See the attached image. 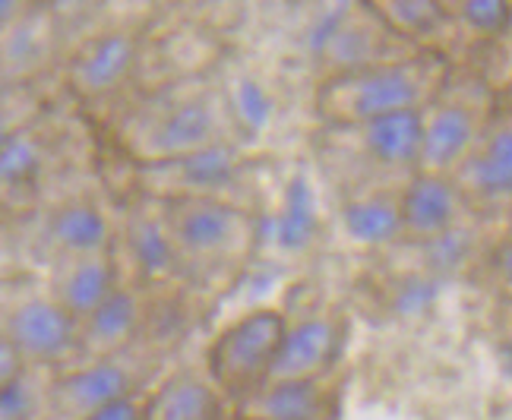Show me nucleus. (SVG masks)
Here are the masks:
<instances>
[{
	"instance_id": "9d476101",
	"label": "nucleus",
	"mask_w": 512,
	"mask_h": 420,
	"mask_svg": "<svg viewBox=\"0 0 512 420\" xmlns=\"http://www.w3.org/2000/svg\"><path fill=\"white\" fill-rule=\"evenodd\" d=\"M136 348L117 357L80 360L73 367L54 370L45 389L42 420H86L98 408L117 402V398L140 392V376L130 364Z\"/></svg>"
},
{
	"instance_id": "2eb2a0df",
	"label": "nucleus",
	"mask_w": 512,
	"mask_h": 420,
	"mask_svg": "<svg viewBox=\"0 0 512 420\" xmlns=\"http://www.w3.org/2000/svg\"><path fill=\"white\" fill-rule=\"evenodd\" d=\"M459 190L443 174H411L399 187L402 247H421L437 234L468 222Z\"/></svg>"
},
{
	"instance_id": "39448f33",
	"label": "nucleus",
	"mask_w": 512,
	"mask_h": 420,
	"mask_svg": "<svg viewBox=\"0 0 512 420\" xmlns=\"http://www.w3.org/2000/svg\"><path fill=\"white\" fill-rule=\"evenodd\" d=\"M500 111V92L490 79L468 67L452 64L440 92L421 111V152L418 171L449 177L478 143Z\"/></svg>"
},
{
	"instance_id": "6ab92c4d",
	"label": "nucleus",
	"mask_w": 512,
	"mask_h": 420,
	"mask_svg": "<svg viewBox=\"0 0 512 420\" xmlns=\"http://www.w3.org/2000/svg\"><path fill=\"white\" fill-rule=\"evenodd\" d=\"M54 149V130L48 127L45 111L13 130L0 146V199H16L42 187Z\"/></svg>"
},
{
	"instance_id": "0eeeda50",
	"label": "nucleus",
	"mask_w": 512,
	"mask_h": 420,
	"mask_svg": "<svg viewBox=\"0 0 512 420\" xmlns=\"http://www.w3.org/2000/svg\"><path fill=\"white\" fill-rule=\"evenodd\" d=\"M133 171L140 196L155 199V203H171V199H225V203H238L231 193L247 177L250 158L238 143H222L184 158H171V162L136 165Z\"/></svg>"
},
{
	"instance_id": "f257e3e1",
	"label": "nucleus",
	"mask_w": 512,
	"mask_h": 420,
	"mask_svg": "<svg viewBox=\"0 0 512 420\" xmlns=\"http://www.w3.org/2000/svg\"><path fill=\"white\" fill-rule=\"evenodd\" d=\"M241 136L244 130L231 111L228 92L203 83L200 76L168 79L130 108L117 127V139L133 168L171 162L222 143L241 146Z\"/></svg>"
},
{
	"instance_id": "9b49d317",
	"label": "nucleus",
	"mask_w": 512,
	"mask_h": 420,
	"mask_svg": "<svg viewBox=\"0 0 512 420\" xmlns=\"http://www.w3.org/2000/svg\"><path fill=\"white\" fill-rule=\"evenodd\" d=\"M471 218H497L512 199V124L500 108L471 152L449 174Z\"/></svg>"
},
{
	"instance_id": "f03ea898",
	"label": "nucleus",
	"mask_w": 512,
	"mask_h": 420,
	"mask_svg": "<svg viewBox=\"0 0 512 420\" xmlns=\"http://www.w3.org/2000/svg\"><path fill=\"white\" fill-rule=\"evenodd\" d=\"M452 57L415 51L354 73L326 76L313 89V111L323 127H354L377 117L424 111L449 76Z\"/></svg>"
},
{
	"instance_id": "412c9836",
	"label": "nucleus",
	"mask_w": 512,
	"mask_h": 420,
	"mask_svg": "<svg viewBox=\"0 0 512 420\" xmlns=\"http://www.w3.org/2000/svg\"><path fill=\"white\" fill-rule=\"evenodd\" d=\"M234 420H323L326 392L323 383H291L269 379L266 386L234 402Z\"/></svg>"
},
{
	"instance_id": "b1692460",
	"label": "nucleus",
	"mask_w": 512,
	"mask_h": 420,
	"mask_svg": "<svg viewBox=\"0 0 512 420\" xmlns=\"http://www.w3.org/2000/svg\"><path fill=\"white\" fill-rule=\"evenodd\" d=\"M421 250V272L433 282H449V278H459L465 269L475 266L478 259V228H471V222H462L456 228H449L437 234L427 244L415 247Z\"/></svg>"
},
{
	"instance_id": "a211bd4d",
	"label": "nucleus",
	"mask_w": 512,
	"mask_h": 420,
	"mask_svg": "<svg viewBox=\"0 0 512 420\" xmlns=\"http://www.w3.org/2000/svg\"><path fill=\"white\" fill-rule=\"evenodd\" d=\"M121 282H124V272H121V263H117V250L57 259L51 269L48 297L70 319L83 323Z\"/></svg>"
},
{
	"instance_id": "dca6fc26",
	"label": "nucleus",
	"mask_w": 512,
	"mask_h": 420,
	"mask_svg": "<svg viewBox=\"0 0 512 420\" xmlns=\"http://www.w3.org/2000/svg\"><path fill=\"white\" fill-rule=\"evenodd\" d=\"M42 244L57 263V259H73V256L111 253L117 244V234L105 206L95 196L80 193L51 206L42 225Z\"/></svg>"
},
{
	"instance_id": "20e7f679",
	"label": "nucleus",
	"mask_w": 512,
	"mask_h": 420,
	"mask_svg": "<svg viewBox=\"0 0 512 420\" xmlns=\"http://www.w3.org/2000/svg\"><path fill=\"white\" fill-rule=\"evenodd\" d=\"M317 146L320 162L332 177L339 180L348 171V196L396 190L418 174L421 111L377 117L354 127H323Z\"/></svg>"
},
{
	"instance_id": "4468645a",
	"label": "nucleus",
	"mask_w": 512,
	"mask_h": 420,
	"mask_svg": "<svg viewBox=\"0 0 512 420\" xmlns=\"http://www.w3.org/2000/svg\"><path fill=\"white\" fill-rule=\"evenodd\" d=\"M345 319L336 313H313L298 323H288L285 338L275 354L269 379H291V383H323L339 364L345 351Z\"/></svg>"
},
{
	"instance_id": "c85d7f7f",
	"label": "nucleus",
	"mask_w": 512,
	"mask_h": 420,
	"mask_svg": "<svg viewBox=\"0 0 512 420\" xmlns=\"http://www.w3.org/2000/svg\"><path fill=\"white\" fill-rule=\"evenodd\" d=\"M23 10H26V4H16V0H0V32H4Z\"/></svg>"
},
{
	"instance_id": "cd10ccee",
	"label": "nucleus",
	"mask_w": 512,
	"mask_h": 420,
	"mask_svg": "<svg viewBox=\"0 0 512 420\" xmlns=\"http://www.w3.org/2000/svg\"><path fill=\"white\" fill-rule=\"evenodd\" d=\"M23 373H26V360L19 357V351L7 342V335L0 332V392L13 386Z\"/></svg>"
},
{
	"instance_id": "393cba45",
	"label": "nucleus",
	"mask_w": 512,
	"mask_h": 420,
	"mask_svg": "<svg viewBox=\"0 0 512 420\" xmlns=\"http://www.w3.org/2000/svg\"><path fill=\"white\" fill-rule=\"evenodd\" d=\"M456 29L475 35V42H500L509 29V4L503 0H465V4H446Z\"/></svg>"
},
{
	"instance_id": "aec40b11",
	"label": "nucleus",
	"mask_w": 512,
	"mask_h": 420,
	"mask_svg": "<svg viewBox=\"0 0 512 420\" xmlns=\"http://www.w3.org/2000/svg\"><path fill=\"white\" fill-rule=\"evenodd\" d=\"M225 398L209 376L181 370L155 386L143 402V420H222Z\"/></svg>"
},
{
	"instance_id": "7ed1b4c3",
	"label": "nucleus",
	"mask_w": 512,
	"mask_h": 420,
	"mask_svg": "<svg viewBox=\"0 0 512 420\" xmlns=\"http://www.w3.org/2000/svg\"><path fill=\"white\" fill-rule=\"evenodd\" d=\"M165 228L184 272V285L234 282L263 240V218L225 199H171L162 203Z\"/></svg>"
},
{
	"instance_id": "f8f14e48",
	"label": "nucleus",
	"mask_w": 512,
	"mask_h": 420,
	"mask_svg": "<svg viewBox=\"0 0 512 420\" xmlns=\"http://www.w3.org/2000/svg\"><path fill=\"white\" fill-rule=\"evenodd\" d=\"M121 272L130 269L124 282L140 285L146 291L184 285V272L177 263V253L171 244V234L165 228L162 203L146 196H136V203L127 206L121 222Z\"/></svg>"
},
{
	"instance_id": "5701e85b",
	"label": "nucleus",
	"mask_w": 512,
	"mask_h": 420,
	"mask_svg": "<svg viewBox=\"0 0 512 420\" xmlns=\"http://www.w3.org/2000/svg\"><path fill=\"white\" fill-rule=\"evenodd\" d=\"M342 225L354 244L383 250L402 244L399 222V187L396 190H367L348 196L342 206Z\"/></svg>"
},
{
	"instance_id": "f3484780",
	"label": "nucleus",
	"mask_w": 512,
	"mask_h": 420,
	"mask_svg": "<svg viewBox=\"0 0 512 420\" xmlns=\"http://www.w3.org/2000/svg\"><path fill=\"white\" fill-rule=\"evenodd\" d=\"M57 54V26L45 7H29L0 32V86H35Z\"/></svg>"
},
{
	"instance_id": "4be33fe9",
	"label": "nucleus",
	"mask_w": 512,
	"mask_h": 420,
	"mask_svg": "<svg viewBox=\"0 0 512 420\" xmlns=\"http://www.w3.org/2000/svg\"><path fill=\"white\" fill-rule=\"evenodd\" d=\"M373 10L383 16V23L405 45L452 57L449 48L459 38V29L452 23L446 4H433V0H399V4H373Z\"/></svg>"
},
{
	"instance_id": "a878e982",
	"label": "nucleus",
	"mask_w": 512,
	"mask_h": 420,
	"mask_svg": "<svg viewBox=\"0 0 512 420\" xmlns=\"http://www.w3.org/2000/svg\"><path fill=\"white\" fill-rule=\"evenodd\" d=\"M313 225H317V215H313V196H310L304 180H294L285 215H282V225H279V240L285 247H301L310 237Z\"/></svg>"
},
{
	"instance_id": "6e6552de",
	"label": "nucleus",
	"mask_w": 512,
	"mask_h": 420,
	"mask_svg": "<svg viewBox=\"0 0 512 420\" xmlns=\"http://www.w3.org/2000/svg\"><path fill=\"white\" fill-rule=\"evenodd\" d=\"M146 42L133 29H102L86 35L64 57V83L80 105H108L143 67Z\"/></svg>"
},
{
	"instance_id": "1a4fd4ad",
	"label": "nucleus",
	"mask_w": 512,
	"mask_h": 420,
	"mask_svg": "<svg viewBox=\"0 0 512 420\" xmlns=\"http://www.w3.org/2000/svg\"><path fill=\"white\" fill-rule=\"evenodd\" d=\"M0 332L26 360V367L64 370L80 364L76 319H70L48 297V291H26L4 304Z\"/></svg>"
},
{
	"instance_id": "423d86ee",
	"label": "nucleus",
	"mask_w": 512,
	"mask_h": 420,
	"mask_svg": "<svg viewBox=\"0 0 512 420\" xmlns=\"http://www.w3.org/2000/svg\"><path fill=\"white\" fill-rule=\"evenodd\" d=\"M285 329L288 316L282 310L256 307L212 338L206 351V376L225 402H241L269 383Z\"/></svg>"
},
{
	"instance_id": "ddd939ff",
	"label": "nucleus",
	"mask_w": 512,
	"mask_h": 420,
	"mask_svg": "<svg viewBox=\"0 0 512 420\" xmlns=\"http://www.w3.org/2000/svg\"><path fill=\"white\" fill-rule=\"evenodd\" d=\"M149 291L140 285L121 282L83 323H76V345L80 360L117 357L136 348L146 338Z\"/></svg>"
},
{
	"instance_id": "c756f323",
	"label": "nucleus",
	"mask_w": 512,
	"mask_h": 420,
	"mask_svg": "<svg viewBox=\"0 0 512 420\" xmlns=\"http://www.w3.org/2000/svg\"><path fill=\"white\" fill-rule=\"evenodd\" d=\"M231 420H234V417H231Z\"/></svg>"
},
{
	"instance_id": "bb28decb",
	"label": "nucleus",
	"mask_w": 512,
	"mask_h": 420,
	"mask_svg": "<svg viewBox=\"0 0 512 420\" xmlns=\"http://www.w3.org/2000/svg\"><path fill=\"white\" fill-rule=\"evenodd\" d=\"M143 402H146V395H143V392L124 395V398H117V402H111V405H105V408H98V411L89 414L86 420H143Z\"/></svg>"
}]
</instances>
